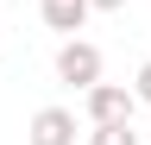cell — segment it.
<instances>
[{
	"label": "cell",
	"mask_w": 151,
	"mask_h": 145,
	"mask_svg": "<svg viewBox=\"0 0 151 145\" xmlns=\"http://www.w3.org/2000/svg\"><path fill=\"white\" fill-rule=\"evenodd\" d=\"M57 82H63V88H94V82H101V44L63 38V44H57Z\"/></svg>",
	"instance_id": "cell-1"
},
{
	"label": "cell",
	"mask_w": 151,
	"mask_h": 145,
	"mask_svg": "<svg viewBox=\"0 0 151 145\" xmlns=\"http://www.w3.org/2000/svg\"><path fill=\"white\" fill-rule=\"evenodd\" d=\"M82 107H88V126H101V120H132L139 95H132V82H94V88H82Z\"/></svg>",
	"instance_id": "cell-2"
},
{
	"label": "cell",
	"mask_w": 151,
	"mask_h": 145,
	"mask_svg": "<svg viewBox=\"0 0 151 145\" xmlns=\"http://www.w3.org/2000/svg\"><path fill=\"white\" fill-rule=\"evenodd\" d=\"M25 145H76V114L69 107H38L25 126Z\"/></svg>",
	"instance_id": "cell-3"
},
{
	"label": "cell",
	"mask_w": 151,
	"mask_h": 145,
	"mask_svg": "<svg viewBox=\"0 0 151 145\" xmlns=\"http://www.w3.org/2000/svg\"><path fill=\"white\" fill-rule=\"evenodd\" d=\"M88 0H38V19H44L50 32H63V38H76V32L88 25Z\"/></svg>",
	"instance_id": "cell-4"
},
{
	"label": "cell",
	"mask_w": 151,
	"mask_h": 145,
	"mask_svg": "<svg viewBox=\"0 0 151 145\" xmlns=\"http://www.w3.org/2000/svg\"><path fill=\"white\" fill-rule=\"evenodd\" d=\"M88 145H145V139L132 133V120H101V126L88 133Z\"/></svg>",
	"instance_id": "cell-5"
},
{
	"label": "cell",
	"mask_w": 151,
	"mask_h": 145,
	"mask_svg": "<svg viewBox=\"0 0 151 145\" xmlns=\"http://www.w3.org/2000/svg\"><path fill=\"white\" fill-rule=\"evenodd\" d=\"M132 95H139V101L151 107V63H139V76H132Z\"/></svg>",
	"instance_id": "cell-6"
},
{
	"label": "cell",
	"mask_w": 151,
	"mask_h": 145,
	"mask_svg": "<svg viewBox=\"0 0 151 145\" xmlns=\"http://www.w3.org/2000/svg\"><path fill=\"white\" fill-rule=\"evenodd\" d=\"M88 6H94V13H126L132 0H88Z\"/></svg>",
	"instance_id": "cell-7"
}]
</instances>
